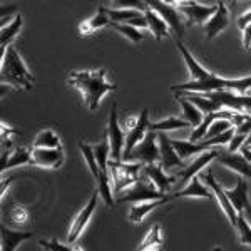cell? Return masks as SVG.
Segmentation results:
<instances>
[{
    "instance_id": "44",
    "label": "cell",
    "mask_w": 251,
    "mask_h": 251,
    "mask_svg": "<svg viewBox=\"0 0 251 251\" xmlns=\"http://www.w3.org/2000/svg\"><path fill=\"white\" fill-rule=\"evenodd\" d=\"M240 152H241L240 156H241V157H245V159L250 163V159H251V157H250V137L240 146Z\"/></svg>"
},
{
    "instance_id": "23",
    "label": "cell",
    "mask_w": 251,
    "mask_h": 251,
    "mask_svg": "<svg viewBox=\"0 0 251 251\" xmlns=\"http://www.w3.org/2000/svg\"><path fill=\"white\" fill-rule=\"evenodd\" d=\"M176 97H181V99L188 100L189 104H193L201 114H211V112H218L221 111V107L218 106L216 102H213L211 99H208L203 94H193V92H174Z\"/></svg>"
},
{
    "instance_id": "17",
    "label": "cell",
    "mask_w": 251,
    "mask_h": 251,
    "mask_svg": "<svg viewBox=\"0 0 251 251\" xmlns=\"http://www.w3.org/2000/svg\"><path fill=\"white\" fill-rule=\"evenodd\" d=\"M156 141H157V149H159V168L163 171H168V169H173V168H186L184 161L179 159L176 156V152L173 151L171 144H169V137L164 134V132H157L156 136Z\"/></svg>"
},
{
    "instance_id": "47",
    "label": "cell",
    "mask_w": 251,
    "mask_h": 251,
    "mask_svg": "<svg viewBox=\"0 0 251 251\" xmlns=\"http://www.w3.org/2000/svg\"><path fill=\"white\" fill-rule=\"evenodd\" d=\"M141 251H164L163 245H156V246H149V248H144Z\"/></svg>"
},
{
    "instance_id": "25",
    "label": "cell",
    "mask_w": 251,
    "mask_h": 251,
    "mask_svg": "<svg viewBox=\"0 0 251 251\" xmlns=\"http://www.w3.org/2000/svg\"><path fill=\"white\" fill-rule=\"evenodd\" d=\"M171 201V196H166L163 200H157V201H146V203H137V204H132L131 209H129V221L132 223H143V220L146 216H148L151 211H154L156 208H159V206H163L166 203H169Z\"/></svg>"
},
{
    "instance_id": "46",
    "label": "cell",
    "mask_w": 251,
    "mask_h": 251,
    "mask_svg": "<svg viewBox=\"0 0 251 251\" xmlns=\"http://www.w3.org/2000/svg\"><path fill=\"white\" fill-rule=\"evenodd\" d=\"M14 91L10 86H5V84H0V97H3V96H7V94H10V92Z\"/></svg>"
},
{
    "instance_id": "12",
    "label": "cell",
    "mask_w": 251,
    "mask_h": 251,
    "mask_svg": "<svg viewBox=\"0 0 251 251\" xmlns=\"http://www.w3.org/2000/svg\"><path fill=\"white\" fill-rule=\"evenodd\" d=\"M30 161L29 164L34 168H42V169H59L62 168L64 161H66V154L64 149H29Z\"/></svg>"
},
{
    "instance_id": "11",
    "label": "cell",
    "mask_w": 251,
    "mask_h": 251,
    "mask_svg": "<svg viewBox=\"0 0 251 251\" xmlns=\"http://www.w3.org/2000/svg\"><path fill=\"white\" fill-rule=\"evenodd\" d=\"M146 7L149 10L156 12L161 19L164 20V24L168 25V29H171L176 37H183L184 35V24L181 20V15L177 14L176 7L173 3H164V2H157V0H152V2H146Z\"/></svg>"
},
{
    "instance_id": "43",
    "label": "cell",
    "mask_w": 251,
    "mask_h": 251,
    "mask_svg": "<svg viewBox=\"0 0 251 251\" xmlns=\"http://www.w3.org/2000/svg\"><path fill=\"white\" fill-rule=\"evenodd\" d=\"M12 181H14V177H12V176H7V177H2V179H0V200H2L3 194H5V191L9 189Z\"/></svg>"
},
{
    "instance_id": "33",
    "label": "cell",
    "mask_w": 251,
    "mask_h": 251,
    "mask_svg": "<svg viewBox=\"0 0 251 251\" xmlns=\"http://www.w3.org/2000/svg\"><path fill=\"white\" fill-rule=\"evenodd\" d=\"M176 99H177V102L181 104V107H183V114H184L186 123L191 126V127H198V126L201 124V121H203V114H201L193 104H189L188 100L181 99V97H176Z\"/></svg>"
},
{
    "instance_id": "10",
    "label": "cell",
    "mask_w": 251,
    "mask_h": 251,
    "mask_svg": "<svg viewBox=\"0 0 251 251\" xmlns=\"http://www.w3.org/2000/svg\"><path fill=\"white\" fill-rule=\"evenodd\" d=\"M177 14L186 17V25H204L208 19L216 12V5H201L198 2H179L174 5Z\"/></svg>"
},
{
    "instance_id": "14",
    "label": "cell",
    "mask_w": 251,
    "mask_h": 251,
    "mask_svg": "<svg viewBox=\"0 0 251 251\" xmlns=\"http://www.w3.org/2000/svg\"><path fill=\"white\" fill-rule=\"evenodd\" d=\"M139 176L144 177V179H148L157 191L163 193V194H168L169 189L173 188V184H176V176H174V174L168 176V174L159 168L157 163L156 164H143L141 166Z\"/></svg>"
},
{
    "instance_id": "30",
    "label": "cell",
    "mask_w": 251,
    "mask_h": 251,
    "mask_svg": "<svg viewBox=\"0 0 251 251\" xmlns=\"http://www.w3.org/2000/svg\"><path fill=\"white\" fill-rule=\"evenodd\" d=\"M22 24H24L22 15L17 14V15H14V17H12V20L7 24L5 27H2V29H0V47H2V46H10L12 40L15 39V35L19 34L20 29H22Z\"/></svg>"
},
{
    "instance_id": "20",
    "label": "cell",
    "mask_w": 251,
    "mask_h": 251,
    "mask_svg": "<svg viewBox=\"0 0 251 251\" xmlns=\"http://www.w3.org/2000/svg\"><path fill=\"white\" fill-rule=\"evenodd\" d=\"M30 231H19V229H10L0 223V251H15L24 241L30 240Z\"/></svg>"
},
{
    "instance_id": "41",
    "label": "cell",
    "mask_w": 251,
    "mask_h": 251,
    "mask_svg": "<svg viewBox=\"0 0 251 251\" xmlns=\"http://www.w3.org/2000/svg\"><path fill=\"white\" fill-rule=\"evenodd\" d=\"M15 134H20V132L17 131L15 127H10V126L0 123V137H12Z\"/></svg>"
},
{
    "instance_id": "1",
    "label": "cell",
    "mask_w": 251,
    "mask_h": 251,
    "mask_svg": "<svg viewBox=\"0 0 251 251\" xmlns=\"http://www.w3.org/2000/svg\"><path fill=\"white\" fill-rule=\"evenodd\" d=\"M107 71L106 69H94V71H79L71 72L67 84L79 89L82 94L84 104L89 111H96L99 107L102 97L107 92L116 91L117 86L114 82H109L106 79Z\"/></svg>"
},
{
    "instance_id": "26",
    "label": "cell",
    "mask_w": 251,
    "mask_h": 251,
    "mask_svg": "<svg viewBox=\"0 0 251 251\" xmlns=\"http://www.w3.org/2000/svg\"><path fill=\"white\" fill-rule=\"evenodd\" d=\"M144 19H146V25L151 30V34L154 35L156 40H163L169 35V29L164 24V20L156 14V12L146 9L144 12Z\"/></svg>"
},
{
    "instance_id": "22",
    "label": "cell",
    "mask_w": 251,
    "mask_h": 251,
    "mask_svg": "<svg viewBox=\"0 0 251 251\" xmlns=\"http://www.w3.org/2000/svg\"><path fill=\"white\" fill-rule=\"evenodd\" d=\"M216 161L220 164L226 166V168H229L231 171L238 173L241 177H250V174H251L250 163L245 159V157L236 154V152H223V151H220V152H218V156H216Z\"/></svg>"
},
{
    "instance_id": "37",
    "label": "cell",
    "mask_w": 251,
    "mask_h": 251,
    "mask_svg": "<svg viewBox=\"0 0 251 251\" xmlns=\"http://www.w3.org/2000/svg\"><path fill=\"white\" fill-rule=\"evenodd\" d=\"M10 221L14 223V225H25L27 221H29V213H27V209L24 208V206H20V204H14L12 206V209H10Z\"/></svg>"
},
{
    "instance_id": "8",
    "label": "cell",
    "mask_w": 251,
    "mask_h": 251,
    "mask_svg": "<svg viewBox=\"0 0 251 251\" xmlns=\"http://www.w3.org/2000/svg\"><path fill=\"white\" fill-rule=\"evenodd\" d=\"M213 102H216L221 109L238 112V114H248V109L251 106V97L248 94H236L234 91H214L203 94Z\"/></svg>"
},
{
    "instance_id": "19",
    "label": "cell",
    "mask_w": 251,
    "mask_h": 251,
    "mask_svg": "<svg viewBox=\"0 0 251 251\" xmlns=\"http://www.w3.org/2000/svg\"><path fill=\"white\" fill-rule=\"evenodd\" d=\"M218 152H220V149H208V151L201 152L191 164L186 166L183 171L174 174V176H176V184H184V183H188L191 177L198 176V173H200L204 166H208L213 159H216Z\"/></svg>"
},
{
    "instance_id": "31",
    "label": "cell",
    "mask_w": 251,
    "mask_h": 251,
    "mask_svg": "<svg viewBox=\"0 0 251 251\" xmlns=\"http://www.w3.org/2000/svg\"><path fill=\"white\" fill-rule=\"evenodd\" d=\"M92 156H94V161H96L97 168H99L104 174H107V176H109V169H107V161H109V143H107L106 132H104L102 141H100L99 144L92 146Z\"/></svg>"
},
{
    "instance_id": "29",
    "label": "cell",
    "mask_w": 251,
    "mask_h": 251,
    "mask_svg": "<svg viewBox=\"0 0 251 251\" xmlns=\"http://www.w3.org/2000/svg\"><path fill=\"white\" fill-rule=\"evenodd\" d=\"M184 127H191L184 119L179 117H168V119L157 121V123H149L148 124V131L149 132H166V131H174V129H184Z\"/></svg>"
},
{
    "instance_id": "5",
    "label": "cell",
    "mask_w": 251,
    "mask_h": 251,
    "mask_svg": "<svg viewBox=\"0 0 251 251\" xmlns=\"http://www.w3.org/2000/svg\"><path fill=\"white\" fill-rule=\"evenodd\" d=\"M149 123H151V121H149V109L148 107H144L139 116L126 117L124 127L127 132H124V136H126L124 152H123V156H121V159H124V157L132 151V148L144 139L146 132H148V124Z\"/></svg>"
},
{
    "instance_id": "35",
    "label": "cell",
    "mask_w": 251,
    "mask_h": 251,
    "mask_svg": "<svg viewBox=\"0 0 251 251\" xmlns=\"http://www.w3.org/2000/svg\"><path fill=\"white\" fill-rule=\"evenodd\" d=\"M156 245H163V236H161V226L159 225H154L151 229H149L148 234L144 236V240L141 241L137 251L149 248V246H156Z\"/></svg>"
},
{
    "instance_id": "42",
    "label": "cell",
    "mask_w": 251,
    "mask_h": 251,
    "mask_svg": "<svg viewBox=\"0 0 251 251\" xmlns=\"http://www.w3.org/2000/svg\"><path fill=\"white\" fill-rule=\"evenodd\" d=\"M243 47L246 52H250V44H251V27L248 25L246 29H243Z\"/></svg>"
},
{
    "instance_id": "3",
    "label": "cell",
    "mask_w": 251,
    "mask_h": 251,
    "mask_svg": "<svg viewBox=\"0 0 251 251\" xmlns=\"http://www.w3.org/2000/svg\"><path fill=\"white\" fill-rule=\"evenodd\" d=\"M141 166L139 163H121V161H107V169L109 173V179H111V188L114 193H123L127 186H131L132 183H136L139 179V173H141Z\"/></svg>"
},
{
    "instance_id": "6",
    "label": "cell",
    "mask_w": 251,
    "mask_h": 251,
    "mask_svg": "<svg viewBox=\"0 0 251 251\" xmlns=\"http://www.w3.org/2000/svg\"><path fill=\"white\" fill-rule=\"evenodd\" d=\"M79 148H80V151H82L84 159H86V163L89 166V171L92 173V176H94V179L97 183V194L102 198V201L106 203V206H109V208H114L116 203H114V196H112L111 179H109L107 174H104L99 168H97L94 156H92V146L79 141Z\"/></svg>"
},
{
    "instance_id": "28",
    "label": "cell",
    "mask_w": 251,
    "mask_h": 251,
    "mask_svg": "<svg viewBox=\"0 0 251 251\" xmlns=\"http://www.w3.org/2000/svg\"><path fill=\"white\" fill-rule=\"evenodd\" d=\"M34 149H59L60 146V137L57 132H54L52 129H46V131H40L35 136L34 143H32Z\"/></svg>"
},
{
    "instance_id": "48",
    "label": "cell",
    "mask_w": 251,
    "mask_h": 251,
    "mask_svg": "<svg viewBox=\"0 0 251 251\" xmlns=\"http://www.w3.org/2000/svg\"><path fill=\"white\" fill-rule=\"evenodd\" d=\"M5 49H7V46H2V47H0V67H2L3 57H5Z\"/></svg>"
},
{
    "instance_id": "38",
    "label": "cell",
    "mask_w": 251,
    "mask_h": 251,
    "mask_svg": "<svg viewBox=\"0 0 251 251\" xmlns=\"http://www.w3.org/2000/svg\"><path fill=\"white\" fill-rule=\"evenodd\" d=\"M231 127L233 126L229 124L228 121H214V123L209 124L208 131H206V134H204V139H211V137H214V136H220Z\"/></svg>"
},
{
    "instance_id": "39",
    "label": "cell",
    "mask_w": 251,
    "mask_h": 251,
    "mask_svg": "<svg viewBox=\"0 0 251 251\" xmlns=\"http://www.w3.org/2000/svg\"><path fill=\"white\" fill-rule=\"evenodd\" d=\"M39 245L40 248H44L46 251H72V246L62 245L57 240H40Z\"/></svg>"
},
{
    "instance_id": "9",
    "label": "cell",
    "mask_w": 251,
    "mask_h": 251,
    "mask_svg": "<svg viewBox=\"0 0 251 251\" xmlns=\"http://www.w3.org/2000/svg\"><path fill=\"white\" fill-rule=\"evenodd\" d=\"M106 137L109 143V157L111 161H121L123 156V148H124V131L119 126V117H117V104L114 102L111 107V114H109V124Z\"/></svg>"
},
{
    "instance_id": "24",
    "label": "cell",
    "mask_w": 251,
    "mask_h": 251,
    "mask_svg": "<svg viewBox=\"0 0 251 251\" xmlns=\"http://www.w3.org/2000/svg\"><path fill=\"white\" fill-rule=\"evenodd\" d=\"M169 196H171V201L177 200V198H208L209 200L211 193H209V189L201 183L200 176H194L188 181V184H186L181 191H176V193L169 194Z\"/></svg>"
},
{
    "instance_id": "2",
    "label": "cell",
    "mask_w": 251,
    "mask_h": 251,
    "mask_svg": "<svg viewBox=\"0 0 251 251\" xmlns=\"http://www.w3.org/2000/svg\"><path fill=\"white\" fill-rule=\"evenodd\" d=\"M34 75L29 72V69L24 64L22 57L19 55L17 49L14 46H7L5 49V57H3L2 67H0V84L10 86L14 91L17 89H32L34 82Z\"/></svg>"
},
{
    "instance_id": "21",
    "label": "cell",
    "mask_w": 251,
    "mask_h": 251,
    "mask_svg": "<svg viewBox=\"0 0 251 251\" xmlns=\"http://www.w3.org/2000/svg\"><path fill=\"white\" fill-rule=\"evenodd\" d=\"M204 186L208 189H213V194H214V198L218 200V204L221 206V209L225 211L226 216H228V220H229V223H231V226H234V223H236V211H234L231 203H229L228 198H226L225 189H223L221 184H218V181L214 179L213 173H208L204 176Z\"/></svg>"
},
{
    "instance_id": "40",
    "label": "cell",
    "mask_w": 251,
    "mask_h": 251,
    "mask_svg": "<svg viewBox=\"0 0 251 251\" xmlns=\"http://www.w3.org/2000/svg\"><path fill=\"white\" fill-rule=\"evenodd\" d=\"M14 14H17V5H15V3L0 5V20L5 17H14Z\"/></svg>"
},
{
    "instance_id": "32",
    "label": "cell",
    "mask_w": 251,
    "mask_h": 251,
    "mask_svg": "<svg viewBox=\"0 0 251 251\" xmlns=\"http://www.w3.org/2000/svg\"><path fill=\"white\" fill-rule=\"evenodd\" d=\"M30 156H29V149L27 148H17L12 149L9 157L5 161V171H9L12 168H19V166L29 164Z\"/></svg>"
},
{
    "instance_id": "18",
    "label": "cell",
    "mask_w": 251,
    "mask_h": 251,
    "mask_svg": "<svg viewBox=\"0 0 251 251\" xmlns=\"http://www.w3.org/2000/svg\"><path fill=\"white\" fill-rule=\"evenodd\" d=\"M229 25V10L226 7L225 2H218L216 3V12L208 19V22L203 25L206 39L213 40L218 34H221L226 27Z\"/></svg>"
},
{
    "instance_id": "27",
    "label": "cell",
    "mask_w": 251,
    "mask_h": 251,
    "mask_svg": "<svg viewBox=\"0 0 251 251\" xmlns=\"http://www.w3.org/2000/svg\"><path fill=\"white\" fill-rule=\"evenodd\" d=\"M109 24H111V20L107 19V15L102 12V7H100L99 10H97L96 15H92L91 19H87L86 22L80 24L79 27V34L80 35H91L94 34V32L104 29V27H109Z\"/></svg>"
},
{
    "instance_id": "34",
    "label": "cell",
    "mask_w": 251,
    "mask_h": 251,
    "mask_svg": "<svg viewBox=\"0 0 251 251\" xmlns=\"http://www.w3.org/2000/svg\"><path fill=\"white\" fill-rule=\"evenodd\" d=\"M109 27H111V29H114L116 32H119V34H123L124 37H127L132 44H139L141 40L144 39L143 32L134 29V27H131V25H126V24H114V22H111V24H109Z\"/></svg>"
},
{
    "instance_id": "16",
    "label": "cell",
    "mask_w": 251,
    "mask_h": 251,
    "mask_svg": "<svg viewBox=\"0 0 251 251\" xmlns=\"http://www.w3.org/2000/svg\"><path fill=\"white\" fill-rule=\"evenodd\" d=\"M176 46H177V50H179L181 55H183L184 64H186V67H188V71H189V75H191V80H189V82L203 84V82H209V80H213L214 77H216V74L206 71V69L193 57V54L188 50V47H186L181 40H177Z\"/></svg>"
},
{
    "instance_id": "7",
    "label": "cell",
    "mask_w": 251,
    "mask_h": 251,
    "mask_svg": "<svg viewBox=\"0 0 251 251\" xmlns=\"http://www.w3.org/2000/svg\"><path fill=\"white\" fill-rule=\"evenodd\" d=\"M157 132H146L144 139L132 148V151L124 157V163H139V164H156L159 161V149L156 141Z\"/></svg>"
},
{
    "instance_id": "45",
    "label": "cell",
    "mask_w": 251,
    "mask_h": 251,
    "mask_svg": "<svg viewBox=\"0 0 251 251\" xmlns=\"http://www.w3.org/2000/svg\"><path fill=\"white\" fill-rule=\"evenodd\" d=\"M250 20H251V12L248 10L246 14H243L241 17H240V20H238V25H240V29L243 30V29H246V27L250 25Z\"/></svg>"
},
{
    "instance_id": "4",
    "label": "cell",
    "mask_w": 251,
    "mask_h": 251,
    "mask_svg": "<svg viewBox=\"0 0 251 251\" xmlns=\"http://www.w3.org/2000/svg\"><path fill=\"white\" fill-rule=\"evenodd\" d=\"M168 194L159 193L157 189L149 183L148 179L139 176V179L136 183H132L131 186L124 189V193H119L117 198L114 200V203H146V201H157L163 200Z\"/></svg>"
},
{
    "instance_id": "13",
    "label": "cell",
    "mask_w": 251,
    "mask_h": 251,
    "mask_svg": "<svg viewBox=\"0 0 251 251\" xmlns=\"http://www.w3.org/2000/svg\"><path fill=\"white\" fill-rule=\"evenodd\" d=\"M97 198H99V194H97V191H94L91 196V200H89V203L84 206V208L77 213V216L74 218V221H72V225H71V229H69V234H67L69 246L77 243L80 234L84 233L86 226L89 225V221H91L92 214H94L96 208H97Z\"/></svg>"
},
{
    "instance_id": "49",
    "label": "cell",
    "mask_w": 251,
    "mask_h": 251,
    "mask_svg": "<svg viewBox=\"0 0 251 251\" xmlns=\"http://www.w3.org/2000/svg\"><path fill=\"white\" fill-rule=\"evenodd\" d=\"M72 251H84V250L77 245V246H74V248H72Z\"/></svg>"
},
{
    "instance_id": "15",
    "label": "cell",
    "mask_w": 251,
    "mask_h": 251,
    "mask_svg": "<svg viewBox=\"0 0 251 251\" xmlns=\"http://www.w3.org/2000/svg\"><path fill=\"white\" fill-rule=\"evenodd\" d=\"M228 201L231 203L236 214H250V184L245 177L236 176V186L233 189H225Z\"/></svg>"
},
{
    "instance_id": "36",
    "label": "cell",
    "mask_w": 251,
    "mask_h": 251,
    "mask_svg": "<svg viewBox=\"0 0 251 251\" xmlns=\"http://www.w3.org/2000/svg\"><path fill=\"white\" fill-rule=\"evenodd\" d=\"M234 228H236L238 234H240V241H241V245L250 246V240H251L250 223H248V220H245V216H243V213L236 214V223H234Z\"/></svg>"
}]
</instances>
